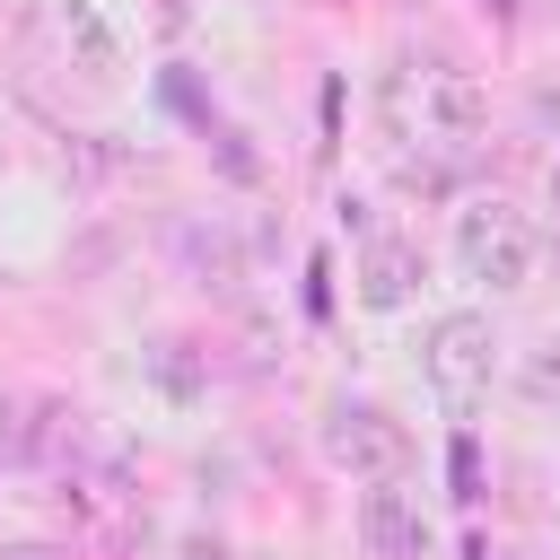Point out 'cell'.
I'll use <instances>...</instances> for the list:
<instances>
[{"mask_svg":"<svg viewBox=\"0 0 560 560\" xmlns=\"http://www.w3.org/2000/svg\"><path fill=\"white\" fill-rule=\"evenodd\" d=\"M149 376H158V394H175V402H192V394H201V368H192V350H184V341H149Z\"/></svg>","mask_w":560,"mask_h":560,"instance_id":"cell-11","label":"cell"},{"mask_svg":"<svg viewBox=\"0 0 560 560\" xmlns=\"http://www.w3.org/2000/svg\"><path fill=\"white\" fill-rule=\"evenodd\" d=\"M516 394H525L534 411H560V341H542V350L516 359Z\"/></svg>","mask_w":560,"mask_h":560,"instance_id":"cell-10","label":"cell"},{"mask_svg":"<svg viewBox=\"0 0 560 560\" xmlns=\"http://www.w3.org/2000/svg\"><path fill=\"white\" fill-rule=\"evenodd\" d=\"M79 420L52 394H0V464H52Z\"/></svg>","mask_w":560,"mask_h":560,"instance_id":"cell-8","label":"cell"},{"mask_svg":"<svg viewBox=\"0 0 560 560\" xmlns=\"http://www.w3.org/2000/svg\"><path fill=\"white\" fill-rule=\"evenodd\" d=\"M446 481H455V499H464V508L481 499V455H472V438H455V446H446Z\"/></svg>","mask_w":560,"mask_h":560,"instance_id":"cell-12","label":"cell"},{"mask_svg":"<svg viewBox=\"0 0 560 560\" xmlns=\"http://www.w3.org/2000/svg\"><path fill=\"white\" fill-rule=\"evenodd\" d=\"M324 464L350 481H402L411 472V429L376 402H332L324 411Z\"/></svg>","mask_w":560,"mask_h":560,"instance_id":"cell-5","label":"cell"},{"mask_svg":"<svg viewBox=\"0 0 560 560\" xmlns=\"http://www.w3.org/2000/svg\"><path fill=\"white\" fill-rule=\"evenodd\" d=\"M446 245H455V271L481 280V289H525V280H534V254H542L534 219H525L516 201H499V192L464 201L455 228H446Z\"/></svg>","mask_w":560,"mask_h":560,"instance_id":"cell-3","label":"cell"},{"mask_svg":"<svg viewBox=\"0 0 560 560\" xmlns=\"http://www.w3.org/2000/svg\"><path fill=\"white\" fill-rule=\"evenodd\" d=\"M385 122H394V140H429V149L464 158L490 131V96L446 52H394V70H385Z\"/></svg>","mask_w":560,"mask_h":560,"instance_id":"cell-1","label":"cell"},{"mask_svg":"<svg viewBox=\"0 0 560 560\" xmlns=\"http://www.w3.org/2000/svg\"><path fill=\"white\" fill-rule=\"evenodd\" d=\"M0 560H61V551H52V542H9Z\"/></svg>","mask_w":560,"mask_h":560,"instance_id":"cell-14","label":"cell"},{"mask_svg":"<svg viewBox=\"0 0 560 560\" xmlns=\"http://www.w3.org/2000/svg\"><path fill=\"white\" fill-rule=\"evenodd\" d=\"M420 280V245L411 236H368L359 245V306H402Z\"/></svg>","mask_w":560,"mask_h":560,"instance_id":"cell-9","label":"cell"},{"mask_svg":"<svg viewBox=\"0 0 560 560\" xmlns=\"http://www.w3.org/2000/svg\"><path fill=\"white\" fill-rule=\"evenodd\" d=\"M26 52L79 88H114L122 79V35L96 0H26Z\"/></svg>","mask_w":560,"mask_h":560,"instance_id":"cell-2","label":"cell"},{"mask_svg":"<svg viewBox=\"0 0 560 560\" xmlns=\"http://www.w3.org/2000/svg\"><path fill=\"white\" fill-rule=\"evenodd\" d=\"M359 542L368 560H429V516L402 481H368L359 490Z\"/></svg>","mask_w":560,"mask_h":560,"instance_id":"cell-7","label":"cell"},{"mask_svg":"<svg viewBox=\"0 0 560 560\" xmlns=\"http://www.w3.org/2000/svg\"><path fill=\"white\" fill-rule=\"evenodd\" d=\"M175 262H184V280H201L210 298H245V280H254L245 236H236L228 219H175Z\"/></svg>","mask_w":560,"mask_h":560,"instance_id":"cell-6","label":"cell"},{"mask_svg":"<svg viewBox=\"0 0 560 560\" xmlns=\"http://www.w3.org/2000/svg\"><path fill=\"white\" fill-rule=\"evenodd\" d=\"M158 560H228V542H219V534H166Z\"/></svg>","mask_w":560,"mask_h":560,"instance_id":"cell-13","label":"cell"},{"mask_svg":"<svg viewBox=\"0 0 560 560\" xmlns=\"http://www.w3.org/2000/svg\"><path fill=\"white\" fill-rule=\"evenodd\" d=\"M420 376L446 411H481L490 402V376H499V332L490 315H438L420 332Z\"/></svg>","mask_w":560,"mask_h":560,"instance_id":"cell-4","label":"cell"}]
</instances>
